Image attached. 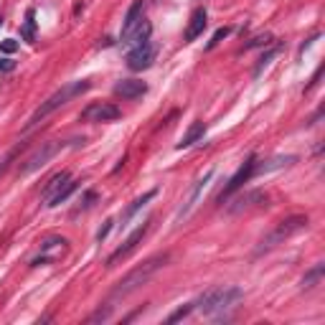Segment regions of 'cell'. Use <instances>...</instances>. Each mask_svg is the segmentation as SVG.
Masks as SVG:
<instances>
[{
	"label": "cell",
	"instance_id": "cell-21",
	"mask_svg": "<svg viewBox=\"0 0 325 325\" xmlns=\"http://www.w3.org/2000/svg\"><path fill=\"white\" fill-rule=\"evenodd\" d=\"M21 36H23V41H28V44L36 41V11H33V8H28V13H26V23H23V28H21Z\"/></svg>",
	"mask_w": 325,
	"mask_h": 325
},
{
	"label": "cell",
	"instance_id": "cell-1",
	"mask_svg": "<svg viewBox=\"0 0 325 325\" xmlns=\"http://www.w3.org/2000/svg\"><path fill=\"white\" fill-rule=\"evenodd\" d=\"M241 297H244V292H241L239 287L219 285V287L206 290V292L193 302V307H196L201 315H206V317H221V315H226Z\"/></svg>",
	"mask_w": 325,
	"mask_h": 325
},
{
	"label": "cell",
	"instance_id": "cell-20",
	"mask_svg": "<svg viewBox=\"0 0 325 325\" xmlns=\"http://www.w3.org/2000/svg\"><path fill=\"white\" fill-rule=\"evenodd\" d=\"M76 188H79V181L69 178V181H66V183H64V186H61V188H59V191H56V193H54L49 201H46V206H49V209H54V206H61L64 201H69V196H71Z\"/></svg>",
	"mask_w": 325,
	"mask_h": 325
},
{
	"label": "cell",
	"instance_id": "cell-19",
	"mask_svg": "<svg viewBox=\"0 0 325 325\" xmlns=\"http://www.w3.org/2000/svg\"><path fill=\"white\" fill-rule=\"evenodd\" d=\"M297 157L295 155H279V157H272V160H267V162H259L257 160V166H254V173H269V171H279V168H285V166H292Z\"/></svg>",
	"mask_w": 325,
	"mask_h": 325
},
{
	"label": "cell",
	"instance_id": "cell-11",
	"mask_svg": "<svg viewBox=\"0 0 325 325\" xmlns=\"http://www.w3.org/2000/svg\"><path fill=\"white\" fill-rule=\"evenodd\" d=\"M211 178H214V171H206V173H204V178H198V181H196V186L191 188L188 198H186V201H183V206L176 211V221H181V219H186V216L191 214V209L198 204V198H201V193L206 191V186L211 183Z\"/></svg>",
	"mask_w": 325,
	"mask_h": 325
},
{
	"label": "cell",
	"instance_id": "cell-16",
	"mask_svg": "<svg viewBox=\"0 0 325 325\" xmlns=\"http://www.w3.org/2000/svg\"><path fill=\"white\" fill-rule=\"evenodd\" d=\"M155 196H157V188H152V191H145L142 196H137V198H135V201H132V204L125 209V211H122V216H119V226L125 229V226L130 224V219H132V216H135V214H137V211H140V209L147 204V201H152Z\"/></svg>",
	"mask_w": 325,
	"mask_h": 325
},
{
	"label": "cell",
	"instance_id": "cell-29",
	"mask_svg": "<svg viewBox=\"0 0 325 325\" xmlns=\"http://www.w3.org/2000/svg\"><path fill=\"white\" fill-rule=\"evenodd\" d=\"M112 226H114V219H107L104 221V226L97 231V241H104L107 236H109V231H112Z\"/></svg>",
	"mask_w": 325,
	"mask_h": 325
},
{
	"label": "cell",
	"instance_id": "cell-31",
	"mask_svg": "<svg viewBox=\"0 0 325 325\" xmlns=\"http://www.w3.org/2000/svg\"><path fill=\"white\" fill-rule=\"evenodd\" d=\"M13 69H16L13 59H0V71H13Z\"/></svg>",
	"mask_w": 325,
	"mask_h": 325
},
{
	"label": "cell",
	"instance_id": "cell-8",
	"mask_svg": "<svg viewBox=\"0 0 325 325\" xmlns=\"http://www.w3.org/2000/svg\"><path fill=\"white\" fill-rule=\"evenodd\" d=\"M119 107L117 104H112V102H94V104H89L87 109H82V119L84 122H114V119H119Z\"/></svg>",
	"mask_w": 325,
	"mask_h": 325
},
{
	"label": "cell",
	"instance_id": "cell-12",
	"mask_svg": "<svg viewBox=\"0 0 325 325\" xmlns=\"http://www.w3.org/2000/svg\"><path fill=\"white\" fill-rule=\"evenodd\" d=\"M206 23H209L206 8H196V11L191 13V18H188V28H186V33H183V41H186V44L196 41V38L206 31Z\"/></svg>",
	"mask_w": 325,
	"mask_h": 325
},
{
	"label": "cell",
	"instance_id": "cell-23",
	"mask_svg": "<svg viewBox=\"0 0 325 325\" xmlns=\"http://www.w3.org/2000/svg\"><path fill=\"white\" fill-rule=\"evenodd\" d=\"M69 178H71V176H69L66 171L56 173V176H54V178L49 181V186L44 188V201H49V198H51V196H54V193H56V191H59V188H61V186H64V183H66Z\"/></svg>",
	"mask_w": 325,
	"mask_h": 325
},
{
	"label": "cell",
	"instance_id": "cell-28",
	"mask_svg": "<svg viewBox=\"0 0 325 325\" xmlns=\"http://www.w3.org/2000/svg\"><path fill=\"white\" fill-rule=\"evenodd\" d=\"M0 51H3V54H16V51H18V41H16V38L0 41Z\"/></svg>",
	"mask_w": 325,
	"mask_h": 325
},
{
	"label": "cell",
	"instance_id": "cell-6",
	"mask_svg": "<svg viewBox=\"0 0 325 325\" xmlns=\"http://www.w3.org/2000/svg\"><path fill=\"white\" fill-rule=\"evenodd\" d=\"M147 229H150V221L140 224V226H137V229H135V231H132V234H130V236L125 239V241H122V247H117V249H114V252L109 254V259H107V267L112 269L114 264H119L122 259H127V257H130V254H132V252L137 249V244H140V241L145 239Z\"/></svg>",
	"mask_w": 325,
	"mask_h": 325
},
{
	"label": "cell",
	"instance_id": "cell-2",
	"mask_svg": "<svg viewBox=\"0 0 325 325\" xmlns=\"http://www.w3.org/2000/svg\"><path fill=\"white\" fill-rule=\"evenodd\" d=\"M166 262H168V254H155V257L145 259L142 264H137L135 269H130V272L112 287V300L127 297V295H132L135 290H140L142 285H147V282L157 274V269H162V264H166Z\"/></svg>",
	"mask_w": 325,
	"mask_h": 325
},
{
	"label": "cell",
	"instance_id": "cell-5",
	"mask_svg": "<svg viewBox=\"0 0 325 325\" xmlns=\"http://www.w3.org/2000/svg\"><path fill=\"white\" fill-rule=\"evenodd\" d=\"M61 147H64V142L61 140H46V142H41L23 162H21V168H18V176L21 178H26V176H31V173H36V171H41L46 162L54 157V155H59L61 152Z\"/></svg>",
	"mask_w": 325,
	"mask_h": 325
},
{
	"label": "cell",
	"instance_id": "cell-4",
	"mask_svg": "<svg viewBox=\"0 0 325 325\" xmlns=\"http://www.w3.org/2000/svg\"><path fill=\"white\" fill-rule=\"evenodd\" d=\"M307 216H302V214H297V216H287V219H282L264 239H262V244H259V249H257V254H262V252H267V249H272V247H277V244H282L285 239H290V236H295L297 231H302V229H307Z\"/></svg>",
	"mask_w": 325,
	"mask_h": 325
},
{
	"label": "cell",
	"instance_id": "cell-7",
	"mask_svg": "<svg viewBox=\"0 0 325 325\" xmlns=\"http://www.w3.org/2000/svg\"><path fill=\"white\" fill-rule=\"evenodd\" d=\"M254 166H257V157L254 155H249L247 157V162H244V166L229 178V183H226V188L221 191V196H219V201H226V198H231L244 183H249L252 181V176H254Z\"/></svg>",
	"mask_w": 325,
	"mask_h": 325
},
{
	"label": "cell",
	"instance_id": "cell-9",
	"mask_svg": "<svg viewBox=\"0 0 325 325\" xmlns=\"http://www.w3.org/2000/svg\"><path fill=\"white\" fill-rule=\"evenodd\" d=\"M155 56H157V46L147 41V44H142V46L130 49V54H127V66H130L132 71H145V69L152 66Z\"/></svg>",
	"mask_w": 325,
	"mask_h": 325
},
{
	"label": "cell",
	"instance_id": "cell-22",
	"mask_svg": "<svg viewBox=\"0 0 325 325\" xmlns=\"http://www.w3.org/2000/svg\"><path fill=\"white\" fill-rule=\"evenodd\" d=\"M279 51H282V44H274V46H269V51L259 56V61H257V66H254V76H259V74H262V71H264V69L272 64V59H274Z\"/></svg>",
	"mask_w": 325,
	"mask_h": 325
},
{
	"label": "cell",
	"instance_id": "cell-24",
	"mask_svg": "<svg viewBox=\"0 0 325 325\" xmlns=\"http://www.w3.org/2000/svg\"><path fill=\"white\" fill-rule=\"evenodd\" d=\"M322 272H325V264H315L305 277H302V290H310V287H315V282L322 277Z\"/></svg>",
	"mask_w": 325,
	"mask_h": 325
},
{
	"label": "cell",
	"instance_id": "cell-15",
	"mask_svg": "<svg viewBox=\"0 0 325 325\" xmlns=\"http://www.w3.org/2000/svg\"><path fill=\"white\" fill-rule=\"evenodd\" d=\"M142 18H145V3L142 0H135V3L130 6V11H127V16H125V23H122V41L142 23Z\"/></svg>",
	"mask_w": 325,
	"mask_h": 325
},
{
	"label": "cell",
	"instance_id": "cell-14",
	"mask_svg": "<svg viewBox=\"0 0 325 325\" xmlns=\"http://www.w3.org/2000/svg\"><path fill=\"white\" fill-rule=\"evenodd\" d=\"M114 94L122 99H137V97L147 94V84L140 79H122L114 84Z\"/></svg>",
	"mask_w": 325,
	"mask_h": 325
},
{
	"label": "cell",
	"instance_id": "cell-18",
	"mask_svg": "<svg viewBox=\"0 0 325 325\" xmlns=\"http://www.w3.org/2000/svg\"><path fill=\"white\" fill-rule=\"evenodd\" d=\"M204 135H206V125H204L201 119H196V122H193V125H191V127L186 130V135L181 137V142H178L176 147H178V150H186V147L196 145V142H198V140H201Z\"/></svg>",
	"mask_w": 325,
	"mask_h": 325
},
{
	"label": "cell",
	"instance_id": "cell-3",
	"mask_svg": "<svg viewBox=\"0 0 325 325\" xmlns=\"http://www.w3.org/2000/svg\"><path fill=\"white\" fill-rule=\"evenodd\" d=\"M89 82L87 79H82V82H69V84H64L59 92H54L46 102H41V107L31 114V119H28V125H26V130H33L36 125H41L49 114H54L56 109H61L64 104H69L71 99H76V97H82L84 92H89Z\"/></svg>",
	"mask_w": 325,
	"mask_h": 325
},
{
	"label": "cell",
	"instance_id": "cell-26",
	"mask_svg": "<svg viewBox=\"0 0 325 325\" xmlns=\"http://www.w3.org/2000/svg\"><path fill=\"white\" fill-rule=\"evenodd\" d=\"M272 33H264V36H257V38H252L244 49H259V46H272Z\"/></svg>",
	"mask_w": 325,
	"mask_h": 325
},
{
	"label": "cell",
	"instance_id": "cell-10",
	"mask_svg": "<svg viewBox=\"0 0 325 325\" xmlns=\"http://www.w3.org/2000/svg\"><path fill=\"white\" fill-rule=\"evenodd\" d=\"M267 201H269V196L264 193V191H247V193H241V196H236L231 204H229V214L231 216H236V214H244V211H249V209H262V206H267Z\"/></svg>",
	"mask_w": 325,
	"mask_h": 325
},
{
	"label": "cell",
	"instance_id": "cell-30",
	"mask_svg": "<svg viewBox=\"0 0 325 325\" xmlns=\"http://www.w3.org/2000/svg\"><path fill=\"white\" fill-rule=\"evenodd\" d=\"M109 315H112V310H109V307H104V310L99 307V310H97V312H94V315L89 317V322H99V320H107Z\"/></svg>",
	"mask_w": 325,
	"mask_h": 325
},
{
	"label": "cell",
	"instance_id": "cell-13",
	"mask_svg": "<svg viewBox=\"0 0 325 325\" xmlns=\"http://www.w3.org/2000/svg\"><path fill=\"white\" fill-rule=\"evenodd\" d=\"M66 239L64 236H46L44 241H41V257H36V259H31V267H41V264H49L54 257H51V252L54 249H59V252H64L66 249Z\"/></svg>",
	"mask_w": 325,
	"mask_h": 325
},
{
	"label": "cell",
	"instance_id": "cell-17",
	"mask_svg": "<svg viewBox=\"0 0 325 325\" xmlns=\"http://www.w3.org/2000/svg\"><path fill=\"white\" fill-rule=\"evenodd\" d=\"M150 33H152V26H150V21H145V18H142V23H140V26H137V28H135V31L122 41V44H125V46H130V49L142 46V44H147V41H150Z\"/></svg>",
	"mask_w": 325,
	"mask_h": 325
},
{
	"label": "cell",
	"instance_id": "cell-25",
	"mask_svg": "<svg viewBox=\"0 0 325 325\" xmlns=\"http://www.w3.org/2000/svg\"><path fill=\"white\" fill-rule=\"evenodd\" d=\"M193 310H196V307H193V302H191V305H183V307H178L176 312H171V315H168V322H178V320L188 317Z\"/></svg>",
	"mask_w": 325,
	"mask_h": 325
},
{
	"label": "cell",
	"instance_id": "cell-27",
	"mask_svg": "<svg viewBox=\"0 0 325 325\" xmlns=\"http://www.w3.org/2000/svg\"><path fill=\"white\" fill-rule=\"evenodd\" d=\"M229 33H231V28H219V31L211 36V41H209V46H206V49H216V46H219V44H221V41L229 36Z\"/></svg>",
	"mask_w": 325,
	"mask_h": 325
}]
</instances>
